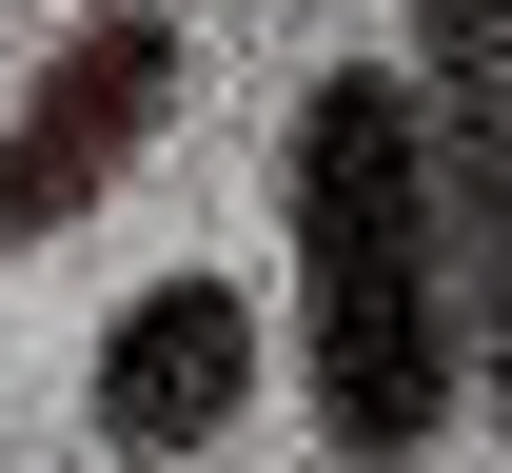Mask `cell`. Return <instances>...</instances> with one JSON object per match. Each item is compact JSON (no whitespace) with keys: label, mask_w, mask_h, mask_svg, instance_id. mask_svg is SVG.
I'll list each match as a JSON object with an SVG mask.
<instances>
[{"label":"cell","mask_w":512,"mask_h":473,"mask_svg":"<svg viewBox=\"0 0 512 473\" xmlns=\"http://www.w3.org/2000/svg\"><path fill=\"white\" fill-rule=\"evenodd\" d=\"M79 414H99V454H138V473L217 454V434L256 414V296H237V276H138L119 316H99Z\"/></svg>","instance_id":"obj_3"},{"label":"cell","mask_w":512,"mask_h":473,"mask_svg":"<svg viewBox=\"0 0 512 473\" xmlns=\"http://www.w3.org/2000/svg\"><path fill=\"white\" fill-rule=\"evenodd\" d=\"M414 99L453 138V217H473V355L512 395V0H414Z\"/></svg>","instance_id":"obj_4"},{"label":"cell","mask_w":512,"mask_h":473,"mask_svg":"<svg viewBox=\"0 0 512 473\" xmlns=\"http://www.w3.org/2000/svg\"><path fill=\"white\" fill-rule=\"evenodd\" d=\"M276 217H296V395L335 473H414L453 414L493 395L473 355V217H453V138L414 60H335L276 138Z\"/></svg>","instance_id":"obj_1"},{"label":"cell","mask_w":512,"mask_h":473,"mask_svg":"<svg viewBox=\"0 0 512 473\" xmlns=\"http://www.w3.org/2000/svg\"><path fill=\"white\" fill-rule=\"evenodd\" d=\"M158 99H178V20H158V0H99L60 60L20 79V119H0V237H79V217L138 178Z\"/></svg>","instance_id":"obj_2"}]
</instances>
